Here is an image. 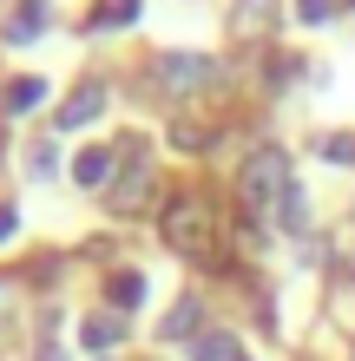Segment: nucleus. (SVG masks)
<instances>
[{
	"label": "nucleus",
	"mask_w": 355,
	"mask_h": 361,
	"mask_svg": "<svg viewBox=\"0 0 355 361\" xmlns=\"http://www.w3.org/2000/svg\"><path fill=\"white\" fill-rule=\"evenodd\" d=\"M237 361H243V355H237Z\"/></svg>",
	"instance_id": "nucleus-21"
},
{
	"label": "nucleus",
	"mask_w": 355,
	"mask_h": 361,
	"mask_svg": "<svg viewBox=\"0 0 355 361\" xmlns=\"http://www.w3.org/2000/svg\"><path fill=\"white\" fill-rule=\"evenodd\" d=\"M112 164H119V152L92 145V152H79V158H73V178L86 184V190H112Z\"/></svg>",
	"instance_id": "nucleus-6"
},
{
	"label": "nucleus",
	"mask_w": 355,
	"mask_h": 361,
	"mask_svg": "<svg viewBox=\"0 0 355 361\" xmlns=\"http://www.w3.org/2000/svg\"><path fill=\"white\" fill-rule=\"evenodd\" d=\"M132 20H138V0H92V27H132Z\"/></svg>",
	"instance_id": "nucleus-9"
},
{
	"label": "nucleus",
	"mask_w": 355,
	"mask_h": 361,
	"mask_svg": "<svg viewBox=\"0 0 355 361\" xmlns=\"http://www.w3.org/2000/svg\"><path fill=\"white\" fill-rule=\"evenodd\" d=\"M237 355H243L237 335H224V329H211V335L198 342V361H237Z\"/></svg>",
	"instance_id": "nucleus-12"
},
{
	"label": "nucleus",
	"mask_w": 355,
	"mask_h": 361,
	"mask_svg": "<svg viewBox=\"0 0 355 361\" xmlns=\"http://www.w3.org/2000/svg\"><path fill=\"white\" fill-rule=\"evenodd\" d=\"M33 361H66V355H59L53 342H40V355H33Z\"/></svg>",
	"instance_id": "nucleus-20"
},
{
	"label": "nucleus",
	"mask_w": 355,
	"mask_h": 361,
	"mask_svg": "<svg viewBox=\"0 0 355 361\" xmlns=\"http://www.w3.org/2000/svg\"><path fill=\"white\" fill-rule=\"evenodd\" d=\"M40 92H47L40 79H13V86H7V105H13V112H27V105H33Z\"/></svg>",
	"instance_id": "nucleus-16"
},
{
	"label": "nucleus",
	"mask_w": 355,
	"mask_h": 361,
	"mask_svg": "<svg viewBox=\"0 0 355 361\" xmlns=\"http://www.w3.org/2000/svg\"><path fill=\"white\" fill-rule=\"evenodd\" d=\"M119 335H125V329H119V315H99V309H92L86 322H79V342H86L92 355H106V348L119 342Z\"/></svg>",
	"instance_id": "nucleus-8"
},
{
	"label": "nucleus",
	"mask_w": 355,
	"mask_h": 361,
	"mask_svg": "<svg viewBox=\"0 0 355 361\" xmlns=\"http://www.w3.org/2000/svg\"><path fill=\"white\" fill-rule=\"evenodd\" d=\"M27 171H33V178H53V171H59V152H53L47 138H33V152H27Z\"/></svg>",
	"instance_id": "nucleus-14"
},
{
	"label": "nucleus",
	"mask_w": 355,
	"mask_h": 361,
	"mask_svg": "<svg viewBox=\"0 0 355 361\" xmlns=\"http://www.w3.org/2000/svg\"><path fill=\"white\" fill-rule=\"evenodd\" d=\"M237 190H243V210H250V217H263L270 204H283V190H289L283 145H257V152L243 158V171H237Z\"/></svg>",
	"instance_id": "nucleus-2"
},
{
	"label": "nucleus",
	"mask_w": 355,
	"mask_h": 361,
	"mask_svg": "<svg viewBox=\"0 0 355 361\" xmlns=\"http://www.w3.org/2000/svg\"><path fill=\"white\" fill-rule=\"evenodd\" d=\"M283 230H289V237H309V197H303V184L283 190Z\"/></svg>",
	"instance_id": "nucleus-10"
},
{
	"label": "nucleus",
	"mask_w": 355,
	"mask_h": 361,
	"mask_svg": "<svg viewBox=\"0 0 355 361\" xmlns=\"http://www.w3.org/2000/svg\"><path fill=\"white\" fill-rule=\"evenodd\" d=\"M106 295H112V309H132V302H138V295H145V276H138V269H119Z\"/></svg>",
	"instance_id": "nucleus-11"
},
{
	"label": "nucleus",
	"mask_w": 355,
	"mask_h": 361,
	"mask_svg": "<svg viewBox=\"0 0 355 361\" xmlns=\"http://www.w3.org/2000/svg\"><path fill=\"white\" fill-rule=\"evenodd\" d=\"M296 13L309 20V27H323V20H329V13H336V0H296Z\"/></svg>",
	"instance_id": "nucleus-17"
},
{
	"label": "nucleus",
	"mask_w": 355,
	"mask_h": 361,
	"mask_svg": "<svg viewBox=\"0 0 355 361\" xmlns=\"http://www.w3.org/2000/svg\"><path fill=\"white\" fill-rule=\"evenodd\" d=\"M191 322H198V302H191V295H184V302H178L172 315H164V335H172V342H178V335H191Z\"/></svg>",
	"instance_id": "nucleus-15"
},
{
	"label": "nucleus",
	"mask_w": 355,
	"mask_h": 361,
	"mask_svg": "<svg viewBox=\"0 0 355 361\" xmlns=\"http://www.w3.org/2000/svg\"><path fill=\"white\" fill-rule=\"evenodd\" d=\"M99 112H106V86H99V79H86V86H79L66 105H59V118H53V125H59V132H79V125H92Z\"/></svg>",
	"instance_id": "nucleus-5"
},
{
	"label": "nucleus",
	"mask_w": 355,
	"mask_h": 361,
	"mask_svg": "<svg viewBox=\"0 0 355 361\" xmlns=\"http://www.w3.org/2000/svg\"><path fill=\"white\" fill-rule=\"evenodd\" d=\"M217 59L211 53H158L152 59V86L164 92V99H191V92H211L217 86Z\"/></svg>",
	"instance_id": "nucleus-3"
},
{
	"label": "nucleus",
	"mask_w": 355,
	"mask_h": 361,
	"mask_svg": "<svg viewBox=\"0 0 355 361\" xmlns=\"http://www.w3.org/2000/svg\"><path fill=\"white\" fill-rule=\"evenodd\" d=\"M13 224H20V217H13V204H0V243L13 237Z\"/></svg>",
	"instance_id": "nucleus-19"
},
{
	"label": "nucleus",
	"mask_w": 355,
	"mask_h": 361,
	"mask_svg": "<svg viewBox=\"0 0 355 361\" xmlns=\"http://www.w3.org/2000/svg\"><path fill=\"white\" fill-rule=\"evenodd\" d=\"M119 158H125V178H112L106 204L119 210V217H132V210H145V197H152V164H145V138H125V145H119Z\"/></svg>",
	"instance_id": "nucleus-4"
},
{
	"label": "nucleus",
	"mask_w": 355,
	"mask_h": 361,
	"mask_svg": "<svg viewBox=\"0 0 355 361\" xmlns=\"http://www.w3.org/2000/svg\"><path fill=\"white\" fill-rule=\"evenodd\" d=\"M231 27L250 39V33H263L270 27V0H243V7H237V20H231Z\"/></svg>",
	"instance_id": "nucleus-13"
},
{
	"label": "nucleus",
	"mask_w": 355,
	"mask_h": 361,
	"mask_svg": "<svg viewBox=\"0 0 355 361\" xmlns=\"http://www.w3.org/2000/svg\"><path fill=\"white\" fill-rule=\"evenodd\" d=\"M164 243L178 250V257H191V263H217V217H211V204L204 197H172L164 204Z\"/></svg>",
	"instance_id": "nucleus-1"
},
{
	"label": "nucleus",
	"mask_w": 355,
	"mask_h": 361,
	"mask_svg": "<svg viewBox=\"0 0 355 361\" xmlns=\"http://www.w3.org/2000/svg\"><path fill=\"white\" fill-rule=\"evenodd\" d=\"M323 158H336V164H349V158H355V138H323Z\"/></svg>",
	"instance_id": "nucleus-18"
},
{
	"label": "nucleus",
	"mask_w": 355,
	"mask_h": 361,
	"mask_svg": "<svg viewBox=\"0 0 355 361\" xmlns=\"http://www.w3.org/2000/svg\"><path fill=\"white\" fill-rule=\"evenodd\" d=\"M47 20H53L47 0H20V13L7 20V47H27V39H40V33H47Z\"/></svg>",
	"instance_id": "nucleus-7"
}]
</instances>
